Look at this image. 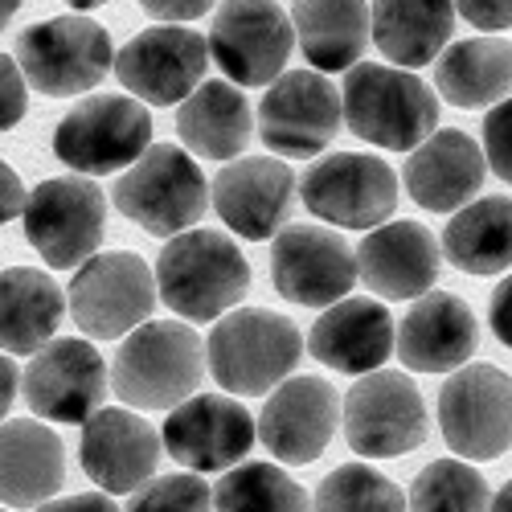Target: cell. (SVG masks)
I'll use <instances>...</instances> for the list:
<instances>
[{
	"label": "cell",
	"instance_id": "5bb4252c",
	"mask_svg": "<svg viewBox=\"0 0 512 512\" xmlns=\"http://www.w3.org/2000/svg\"><path fill=\"white\" fill-rule=\"evenodd\" d=\"M111 390L107 361L91 340L58 336L41 345L33 361L21 373V394L37 418L50 422H87L95 410H103V398Z\"/></svg>",
	"mask_w": 512,
	"mask_h": 512
},
{
	"label": "cell",
	"instance_id": "7402d4cb",
	"mask_svg": "<svg viewBox=\"0 0 512 512\" xmlns=\"http://www.w3.org/2000/svg\"><path fill=\"white\" fill-rule=\"evenodd\" d=\"M480 345V324L459 295L426 291L402 316L394 353L414 373H455L472 361Z\"/></svg>",
	"mask_w": 512,
	"mask_h": 512
},
{
	"label": "cell",
	"instance_id": "3957f363",
	"mask_svg": "<svg viewBox=\"0 0 512 512\" xmlns=\"http://www.w3.org/2000/svg\"><path fill=\"white\" fill-rule=\"evenodd\" d=\"M300 357L304 336L295 320L267 308H242L222 316L205 340V369L226 394L238 398H263L295 373Z\"/></svg>",
	"mask_w": 512,
	"mask_h": 512
},
{
	"label": "cell",
	"instance_id": "ffe728a7",
	"mask_svg": "<svg viewBox=\"0 0 512 512\" xmlns=\"http://www.w3.org/2000/svg\"><path fill=\"white\" fill-rule=\"evenodd\" d=\"M254 426L279 463H316L340 426V394L324 377H287L271 390Z\"/></svg>",
	"mask_w": 512,
	"mask_h": 512
},
{
	"label": "cell",
	"instance_id": "484cf974",
	"mask_svg": "<svg viewBox=\"0 0 512 512\" xmlns=\"http://www.w3.org/2000/svg\"><path fill=\"white\" fill-rule=\"evenodd\" d=\"M66 484L62 439L37 418L0 422V504L41 508Z\"/></svg>",
	"mask_w": 512,
	"mask_h": 512
},
{
	"label": "cell",
	"instance_id": "52a82bcc",
	"mask_svg": "<svg viewBox=\"0 0 512 512\" xmlns=\"http://www.w3.org/2000/svg\"><path fill=\"white\" fill-rule=\"evenodd\" d=\"M152 148V115L132 95H91L54 127V156L82 177L132 168Z\"/></svg>",
	"mask_w": 512,
	"mask_h": 512
},
{
	"label": "cell",
	"instance_id": "d590c367",
	"mask_svg": "<svg viewBox=\"0 0 512 512\" xmlns=\"http://www.w3.org/2000/svg\"><path fill=\"white\" fill-rule=\"evenodd\" d=\"M213 492L197 472H177V476H152L144 488H136L132 508L127 512H209Z\"/></svg>",
	"mask_w": 512,
	"mask_h": 512
},
{
	"label": "cell",
	"instance_id": "6da1fadb",
	"mask_svg": "<svg viewBox=\"0 0 512 512\" xmlns=\"http://www.w3.org/2000/svg\"><path fill=\"white\" fill-rule=\"evenodd\" d=\"M250 291V263L222 230H185L156 259V295L177 316L205 324L234 312Z\"/></svg>",
	"mask_w": 512,
	"mask_h": 512
},
{
	"label": "cell",
	"instance_id": "2e32d148",
	"mask_svg": "<svg viewBox=\"0 0 512 512\" xmlns=\"http://www.w3.org/2000/svg\"><path fill=\"white\" fill-rule=\"evenodd\" d=\"M340 127H345V111H340V91L320 70H287L279 74L259 107V132L271 152L283 156H316L324 152Z\"/></svg>",
	"mask_w": 512,
	"mask_h": 512
},
{
	"label": "cell",
	"instance_id": "44dd1931",
	"mask_svg": "<svg viewBox=\"0 0 512 512\" xmlns=\"http://www.w3.org/2000/svg\"><path fill=\"white\" fill-rule=\"evenodd\" d=\"M78 459H82V472L107 496L136 492L156 476L160 435L148 418L119 410V406H103L82 422Z\"/></svg>",
	"mask_w": 512,
	"mask_h": 512
},
{
	"label": "cell",
	"instance_id": "30bf717a",
	"mask_svg": "<svg viewBox=\"0 0 512 512\" xmlns=\"http://www.w3.org/2000/svg\"><path fill=\"white\" fill-rule=\"evenodd\" d=\"M300 197L328 226L377 230L398 209V177L381 156L332 152L300 177Z\"/></svg>",
	"mask_w": 512,
	"mask_h": 512
},
{
	"label": "cell",
	"instance_id": "836d02e7",
	"mask_svg": "<svg viewBox=\"0 0 512 512\" xmlns=\"http://www.w3.org/2000/svg\"><path fill=\"white\" fill-rule=\"evenodd\" d=\"M488 480L463 459L426 463L410 484L406 512H488Z\"/></svg>",
	"mask_w": 512,
	"mask_h": 512
},
{
	"label": "cell",
	"instance_id": "60d3db41",
	"mask_svg": "<svg viewBox=\"0 0 512 512\" xmlns=\"http://www.w3.org/2000/svg\"><path fill=\"white\" fill-rule=\"evenodd\" d=\"M488 320H492V336L512 349V275L504 283H496L492 304H488Z\"/></svg>",
	"mask_w": 512,
	"mask_h": 512
},
{
	"label": "cell",
	"instance_id": "f35d334b",
	"mask_svg": "<svg viewBox=\"0 0 512 512\" xmlns=\"http://www.w3.org/2000/svg\"><path fill=\"white\" fill-rule=\"evenodd\" d=\"M455 13L484 33L512 29V0H455Z\"/></svg>",
	"mask_w": 512,
	"mask_h": 512
},
{
	"label": "cell",
	"instance_id": "4fadbf2b",
	"mask_svg": "<svg viewBox=\"0 0 512 512\" xmlns=\"http://www.w3.org/2000/svg\"><path fill=\"white\" fill-rule=\"evenodd\" d=\"M205 46L238 87H271L291 58L295 29L275 0H226Z\"/></svg>",
	"mask_w": 512,
	"mask_h": 512
},
{
	"label": "cell",
	"instance_id": "f6af8a7d",
	"mask_svg": "<svg viewBox=\"0 0 512 512\" xmlns=\"http://www.w3.org/2000/svg\"><path fill=\"white\" fill-rule=\"evenodd\" d=\"M492 512H512V480L492 496Z\"/></svg>",
	"mask_w": 512,
	"mask_h": 512
},
{
	"label": "cell",
	"instance_id": "9a60e30c",
	"mask_svg": "<svg viewBox=\"0 0 512 512\" xmlns=\"http://www.w3.org/2000/svg\"><path fill=\"white\" fill-rule=\"evenodd\" d=\"M111 70L136 103H185L209 70V46L185 25H152L115 54Z\"/></svg>",
	"mask_w": 512,
	"mask_h": 512
},
{
	"label": "cell",
	"instance_id": "7dc6e473",
	"mask_svg": "<svg viewBox=\"0 0 512 512\" xmlns=\"http://www.w3.org/2000/svg\"><path fill=\"white\" fill-rule=\"evenodd\" d=\"M70 9H78V13H87V9H99V5H107V0H66Z\"/></svg>",
	"mask_w": 512,
	"mask_h": 512
},
{
	"label": "cell",
	"instance_id": "d6986e66",
	"mask_svg": "<svg viewBox=\"0 0 512 512\" xmlns=\"http://www.w3.org/2000/svg\"><path fill=\"white\" fill-rule=\"evenodd\" d=\"M209 201L230 234L246 242L275 238L295 205V173L275 156H238L209 185Z\"/></svg>",
	"mask_w": 512,
	"mask_h": 512
},
{
	"label": "cell",
	"instance_id": "74e56055",
	"mask_svg": "<svg viewBox=\"0 0 512 512\" xmlns=\"http://www.w3.org/2000/svg\"><path fill=\"white\" fill-rule=\"evenodd\" d=\"M25 103H29V87H25L17 62L9 54H0V132L17 127V119L25 115Z\"/></svg>",
	"mask_w": 512,
	"mask_h": 512
},
{
	"label": "cell",
	"instance_id": "e0dca14e",
	"mask_svg": "<svg viewBox=\"0 0 512 512\" xmlns=\"http://www.w3.org/2000/svg\"><path fill=\"white\" fill-rule=\"evenodd\" d=\"M271 279L291 304L332 308L357 283V254L328 226H283L271 246Z\"/></svg>",
	"mask_w": 512,
	"mask_h": 512
},
{
	"label": "cell",
	"instance_id": "ba28073f",
	"mask_svg": "<svg viewBox=\"0 0 512 512\" xmlns=\"http://www.w3.org/2000/svg\"><path fill=\"white\" fill-rule=\"evenodd\" d=\"M25 238L50 267H82L107 234V197L87 177H50L25 197Z\"/></svg>",
	"mask_w": 512,
	"mask_h": 512
},
{
	"label": "cell",
	"instance_id": "5b68a950",
	"mask_svg": "<svg viewBox=\"0 0 512 512\" xmlns=\"http://www.w3.org/2000/svg\"><path fill=\"white\" fill-rule=\"evenodd\" d=\"M111 201L144 234L177 238L193 230L197 218L209 209V181L201 177V168L189 152L173 144H156L115 181Z\"/></svg>",
	"mask_w": 512,
	"mask_h": 512
},
{
	"label": "cell",
	"instance_id": "4dcf8cb0",
	"mask_svg": "<svg viewBox=\"0 0 512 512\" xmlns=\"http://www.w3.org/2000/svg\"><path fill=\"white\" fill-rule=\"evenodd\" d=\"M177 136L205 160H238L254 136L250 99L230 82H201L177 111Z\"/></svg>",
	"mask_w": 512,
	"mask_h": 512
},
{
	"label": "cell",
	"instance_id": "1f68e13d",
	"mask_svg": "<svg viewBox=\"0 0 512 512\" xmlns=\"http://www.w3.org/2000/svg\"><path fill=\"white\" fill-rule=\"evenodd\" d=\"M447 263L463 275H500L512 267V197H476L443 230Z\"/></svg>",
	"mask_w": 512,
	"mask_h": 512
},
{
	"label": "cell",
	"instance_id": "b9f144b4",
	"mask_svg": "<svg viewBox=\"0 0 512 512\" xmlns=\"http://www.w3.org/2000/svg\"><path fill=\"white\" fill-rule=\"evenodd\" d=\"M25 185H21V177L13 173V168L0 160V226L5 222H13V218H21V209H25Z\"/></svg>",
	"mask_w": 512,
	"mask_h": 512
},
{
	"label": "cell",
	"instance_id": "ee69618b",
	"mask_svg": "<svg viewBox=\"0 0 512 512\" xmlns=\"http://www.w3.org/2000/svg\"><path fill=\"white\" fill-rule=\"evenodd\" d=\"M17 390H21V373L9 357H0V422H5V414L13 410L17 402Z\"/></svg>",
	"mask_w": 512,
	"mask_h": 512
},
{
	"label": "cell",
	"instance_id": "603a6c76",
	"mask_svg": "<svg viewBox=\"0 0 512 512\" xmlns=\"http://www.w3.org/2000/svg\"><path fill=\"white\" fill-rule=\"evenodd\" d=\"M484 173V148L459 127H443L406 156L402 185L426 213H459L480 197Z\"/></svg>",
	"mask_w": 512,
	"mask_h": 512
},
{
	"label": "cell",
	"instance_id": "cb8c5ba5",
	"mask_svg": "<svg viewBox=\"0 0 512 512\" xmlns=\"http://www.w3.org/2000/svg\"><path fill=\"white\" fill-rule=\"evenodd\" d=\"M353 254L361 283L381 300H418L435 287L443 263L435 234L422 222H381Z\"/></svg>",
	"mask_w": 512,
	"mask_h": 512
},
{
	"label": "cell",
	"instance_id": "e575fe53",
	"mask_svg": "<svg viewBox=\"0 0 512 512\" xmlns=\"http://www.w3.org/2000/svg\"><path fill=\"white\" fill-rule=\"evenodd\" d=\"M312 512H406V496L369 463H340L320 480Z\"/></svg>",
	"mask_w": 512,
	"mask_h": 512
},
{
	"label": "cell",
	"instance_id": "ac0fdd59",
	"mask_svg": "<svg viewBox=\"0 0 512 512\" xmlns=\"http://www.w3.org/2000/svg\"><path fill=\"white\" fill-rule=\"evenodd\" d=\"M254 439H259V426H254L250 410L230 394L185 398L164 418L160 435L164 451L189 472H230L250 455Z\"/></svg>",
	"mask_w": 512,
	"mask_h": 512
},
{
	"label": "cell",
	"instance_id": "7a4b0ae2",
	"mask_svg": "<svg viewBox=\"0 0 512 512\" xmlns=\"http://www.w3.org/2000/svg\"><path fill=\"white\" fill-rule=\"evenodd\" d=\"M205 340L181 320H148L127 332L111 361V390L132 410H173L197 394Z\"/></svg>",
	"mask_w": 512,
	"mask_h": 512
},
{
	"label": "cell",
	"instance_id": "8fae6325",
	"mask_svg": "<svg viewBox=\"0 0 512 512\" xmlns=\"http://www.w3.org/2000/svg\"><path fill=\"white\" fill-rule=\"evenodd\" d=\"M345 439L361 459H394L426 443L431 418L406 373H365L340 402Z\"/></svg>",
	"mask_w": 512,
	"mask_h": 512
},
{
	"label": "cell",
	"instance_id": "83f0119b",
	"mask_svg": "<svg viewBox=\"0 0 512 512\" xmlns=\"http://www.w3.org/2000/svg\"><path fill=\"white\" fill-rule=\"evenodd\" d=\"M435 87L451 107L476 111L512 95V41L467 37L435 58Z\"/></svg>",
	"mask_w": 512,
	"mask_h": 512
},
{
	"label": "cell",
	"instance_id": "f1b7e54d",
	"mask_svg": "<svg viewBox=\"0 0 512 512\" xmlns=\"http://www.w3.org/2000/svg\"><path fill=\"white\" fill-rule=\"evenodd\" d=\"M66 316L62 287L33 267L0 271V349L5 353H37L50 345Z\"/></svg>",
	"mask_w": 512,
	"mask_h": 512
},
{
	"label": "cell",
	"instance_id": "c3c4849f",
	"mask_svg": "<svg viewBox=\"0 0 512 512\" xmlns=\"http://www.w3.org/2000/svg\"><path fill=\"white\" fill-rule=\"evenodd\" d=\"M0 512H5V508H0Z\"/></svg>",
	"mask_w": 512,
	"mask_h": 512
},
{
	"label": "cell",
	"instance_id": "8d00e7d4",
	"mask_svg": "<svg viewBox=\"0 0 512 512\" xmlns=\"http://www.w3.org/2000/svg\"><path fill=\"white\" fill-rule=\"evenodd\" d=\"M484 164H492V173L512 185V95L484 119Z\"/></svg>",
	"mask_w": 512,
	"mask_h": 512
},
{
	"label": "cell",
	"instance_id": "d6a6232c",
	"mask_svg": "<svg viewBox=\"0 0 512 512\" xmlns=\"http://www.w3.org/2000/svg\"><path fill=\"white\" fill-rule=\"evenodd\" d=\"M218 512H312L308 492L275 463H238L213 488Z\"/></svg>",
	"mask_w": 512,
	"mask_h": 512
},
{
	"label": "cell",
	"instance_id": "d4e9b609",
	"mask_svg": "<svg viewBox=\"0 0 512 512\" xmlns=\"http://www.w3.org/2000/svg\"><path fill=\"white\" fill-rule=\"evenodd\" d=\"M308 353L336 373H377L394 353V320L377 300H340L312 324Z\"/></svg>",
	"mask_w": 512,
	"mask_h": 512
},
{
	"label": "cell",
	"instance_id": "8992f818",
	"mask_svg": "<svg viewBox=\"0 0 512 512\" xmlns=\"http://www.w3.org/2000/svg\"><path fill=\"white\" fill-rule=\"evenodd\" d=\"M111 66H115L111 33L91 17H54L29 25L17 37V70L25 87L50 99L99 87Z\"/></svg>",
	"mask_w": 512,
	"mask_h": 512
},
{
	"label": "cell",
	"instance_id": "7c38bea8",
	"mask_svg": "<svg viewBox=\"0 0 512 512\" xmlns=\"http://www.w3.org/2000/svg\"><path fill=\"white\" fill-rule=\"evenodd\" d=\"M439 431L459 459H500L512 447V377L463 365L439 390Z\"/></svg>",
	"mask_w": 512,
	"mask_h": 512
},
{
	"label": "cell",
	"instance_id": "9c48e42d",
	"mask_svg": "<svg viewBox=\"0 0 512 512\" xmlns=\"http://www.w3.org/2000/svg\"><path fill=\"white\" fill-rule=\"evenodd\" d=\"M66 304L70 320L91 340H119L148 324L156 308V275L140 254H95L74 271Z\"/></svg>",
	"mask_w": 512,
	"mask_h": 512
},
{
	"label": "cell",
	"instance_id": "bcb514c9",
	"mask_svg": "<svg viewBox=\"0 0 512 512\" xmlns=\"http://www.w3.org/2000/svg\"><path fill=\"white\" fill-rule=\"evenodd\" d=\"M17 9H21V0H0V29L17 17Z\"/></svg>",
	"mask_w": 512,
	"mask_h": 512
},
{
	"label": "cell",
	"instance_id": "7bdbcfd3",
	"mask_svg": "<svg viewBox=\"0 0 512 512\" xmlns=\"http://www.w3.org/2000/svg\"><path fill=\"white\" fill-rule=\"evenodd\" d=\"M37 512H123L107 492H78L66 500H46Z\"/></svg>",
	"mask_w": 512,
	"mask_h": 512
},
{
	"label": "cell",
	"instance_id": "f546056e",
	"mask_svg": "<svg viewBox=\"0 0 512 512\" xmlns=\"http://www.w3.org/2000/svg\"><path fill=\"white\" fill-rule=\"evenodd\" d=\"M291 29L316 70H353L369 46V5L365 0H295Z\"/></svg>",
	"mask_w": 512,
	"mask_h": 512
},
{
	"label": "cell",
	"instance_id": "4316f807",
	"mask_svg": "<svg viewBox=\"0 0 512 512\" xmlns=\"http://www.w3.org/2000/svg\"><path fill=\"white\" fill-rule=\"evenodd\" d=\"M455 33V0H373L369 37L398 70L435 62Z\"/></svg>",
	"mask_w": 512,
	"mask_h": 512
},
{
	"label": "cell",
	"instance_id": "ab89813d",
	"mask_svg": "<svg viewBox=\"0 0 512 512\" xmlns=\"http://www.w3.org/2000/svg\"><path fill=\"white\" fill-rule=\"evenodd\" d=\"M136 5L156 21H197L201 13L218 5V0H136Z\"/></svg>",
	"mask_w": 512,
	"mask_h": 512
},
{
	"label": "cell",
	"instance_id": "277c9868",
	"mask_svg": "<svg viewBox=\"0 0 512 512\" xmlns=\"http://www.w3.org/2000/svg\"><path fill=\"white\" fill-rule=\"evenodd\" d=\"M340 111H345V127L365 144L414 152L426 136H435L439 95L410 70L357 62L340 91Z\"/></svg>",
	"mask_w": 512,
	"mask_h": 512
}]
</instances>
